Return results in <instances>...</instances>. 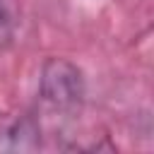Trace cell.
<instances>
[{"mask_svg": "<svg viewBox=\"0 0 154 154\" xmlns=\"http://www.w3.org/2000/svg\"><path fill=\"white\" fill-rule=\"evenodd\" d=\"M84 75L67 58H46L38 72V101L55 118H75L84 106Z\"/></svg>", "mask_w": 154, "mask_h": 154, "instance_id": "6da1fadb", "label": "cell"}, {"mask_svg": "<svg viewBox=\"0 0 154 154\" xmlns=\"http://www.w3.org/2000/svg\"><path fill=\"white\" fill-rule=\"evenodd\" d=\"M41 149V120L36 113H0V152Z\"/></svg>", "mask_w": 154, "mask_h": 154, "instance_id": "7a4b0ae2", "label": "cell"}, {"mask_svg": "<svg viewBox=\"0 0 154 154\" xmlns=\"http://www.w3.org/2000/svg\"><path fill=\"white\" fill-rule=\"evenodd\" d=\"M14 41V17L7 0H0V51H7Z\"/></svg>", "mask_w": 154, "mask_h": 154, "instance_id": "3957f363", "label": "cell"}]
</instances>
